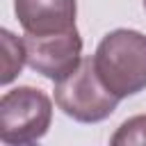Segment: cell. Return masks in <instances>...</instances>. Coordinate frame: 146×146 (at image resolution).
<instances>
[{
	"mask_svg": "<svg viewBox=\"0 0 146 146\" xmlns=\"http://www.w3.org/2000/svg\"><path fill=\"white\" fill-rule=\"evenodd\" d=\"M94 66L103 84L128 98L146 89V34L137 30H114L96 48Z\"/></svg>",
	"mask_w": 146,
	"mask_h": 146,
	"instance_id": "1",
	"label": "cell"
},
{
	"mask_svg": "<svg viewBox=\"0 0 146 146\" xmlns=\"http://www.w3.org/2000/svg\"><path fill=\"white\" fill-rule=\"evenodd\" d=\"M121 98H116L98 78L94 57H82L78 68L55 82L57 107L80 123H98L107 119Z\"/></svg>",
	"mask_w": 146,
	"mask_h": 146,
	"instance_id": "2",
	"label": "cell"
},
{
	"mask_svg": "<svg viewBox=\"0 0 146 146\" xmlns=\"http://www.w3.org/2000/svg\"><path fill=\"white\" fill-rule=\"evenodd\" d=\"M52 121L50 98L34 87H16L0 98V139L5 144H32Z\"/></svg>",
	"mask_w": 146,
	"mask_h": 146,
	"instance_id": "3",
	"label": "cell"
},
{
	"mask_svg": "<svg viewBox=\"0 0 146 146\" xmlns=\"http://www.w3.org/2000/svg\"><path fill=\"white\" fill-rule=\"evenodd\" d=\"M23 43L27 66L52 82H59L62 78L73 73L82 62V39L78 27L43 36L25 34Z\"/></svg>",
	"mask_w": 146,
	"mask_h": 146,
	"instance_id": "4",
	"label": "cell"
},
{
	"mask_svg": "<svg viewBox=\"0 0 146 146\" xmlns=\"http://www.w3.org/2000/svg\"><path fill=\"white\" fill-rule=\"evenodd\" d=\"M14 11L25 34L43 36L75 30V0H14Z\"/></svg>",
	"mask_w": 146,
	"mask_h": 146,
	"instance_id": "5",
	"label": "cell"
},
{
	"mask_svg": "<svg viewBox=\"0 0 146 146\" xmlns=\"http://www.w3.org/2000/svg\"><path fill=\"white\" fill-rule=\"evenodd\" d=\"M2 36V78L0 82L2 84H9L23 68V64H27L25 59V43L23 39H16L9 30H2L0 32Z\"/></svg>",
	"mask_w": 146,
	"mask_h": 146,
	"instance_id": "6",
	"label": "cell"
},
{
	"mask_svg": "<svg viewBox=\"0 0 146 146\" xmlns=\"http://www.w3.org/2000/svg\"><path fill=\"white\" fill-rule=\"evenodd\" d=\"M114 146H128V144H146V114H137L119 125V130L110 139Z\"/></svg>",
	"mask_w": 146,
	"mask_h": 146,
	"instance_id": "7",
	"label": "cell"
},
{
	"mask_svg": "<svg viewBox=\"0 0 146 146\" xmlns=\"http://www.w3.org/2000/svg\"><path fill=\"white\" fill-rule=\"evenodd\" d=\"M144 9H146V0H144Z\"/></svg>",
	"mask_w": 146,
	"mask_h": 146,
	"instance_id": "8",
	"label": "cell"
}]
</instances>
